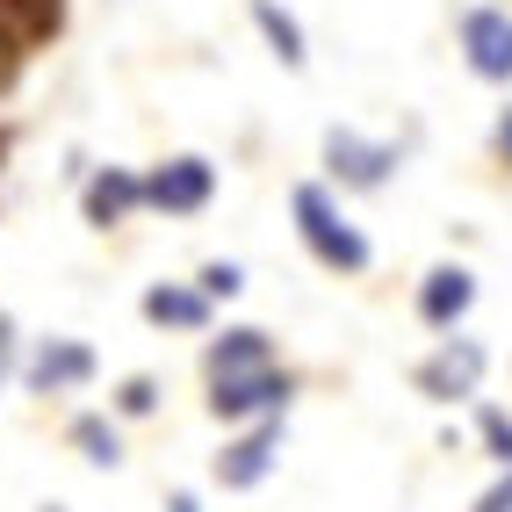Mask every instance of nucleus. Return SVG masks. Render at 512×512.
Instances as JSON below:
<instances>
[{"label":"nucleus","mask_w":512,"mask_h":512,"mask_svg":"<svg viewBox=\"0 0 512 512\" xmlns=\"http://www.w3.org/2000/svg\"><path fill=\"white\" fill-rule=\"evenodd\" d=\"M289 217H296V238H303V253H311L318 267H332V275H368V238H361V224L332 202V188H318V181H296V195H289Z\"/></svg>","instance_id":"f257e3e1"},{"label":"nucleus","mask_w":512,"mask_h":512,"mask_svg":"<svg viewBox=\"0 0 512 512\" xmlns=\"http://www.w3.org/2000/svg\"><path fill=\"white\" fill-rule=\"evenodd\" d=\"M289 397H296V375H289V368H246V375L210 383V419H224V426H260V419H282Z\"/></svg>","instance_id":"f03ea898"},{"label":"nucleus","mask_w":512,"mask_h":512,"mask_svg":"<svg viewBox=\"0 0 512 512\" xmlns=\"http://www.w3.org/2000/svg\"><path fill=\"white\" fill-rule=\"evenodd\" d=\"M318 152H325V174H332L339 188H361V195H375V188L404 166V152H397L390 138H368V130H354V123H332Z\"/></svg>","instance_id":"7ed1b4c3"},{"label":"nucleus","mask_w":512,"mask_h":512,"mask_svg":"<svg viewBox=\"0 0 512 512\" xmlns=\"http://www.w3.org/2000/svg\"><path fill=\"white\" fill-rule=\"evenodd\" d=\"M210 195H217V166L202 152L159 159L145 174V210H159V217H195V210H210Z\"/></svg>","instance_id":"20e7f679"},{"label":"nucleus","mask_w":512,"mask_h":512,"mask_svg":"<svg viewBox=\"0 0 512 512\" xmlns=\"http://www.w3.org/2000/svg\"><path fill=\"white\" fill-rule=\"evenodd\" d=\"M484 368H491V354L476 347V339L448 332V339L419 361V390H426L433 404H469L476 390H484Z\"/></svg>","instance_id":"39448f33"},{"label":"nucleus","mask_w":512,"mask_h":512,"mask_svg":"<svg viewBox=\"0 0 512 512\" xmlns=\"http://www.w3.org/2000/svg\"><path fill=\"white\" fill-rule=\"evenodd\" d=\"M275 462H282V419H260L217 455V484L224 491H260L275 476Z\"/></svg>","instance_id":"423d86ee"},{"label":"nucleus","mask_w":512,"mask_h":512,"mask_svg":"<svg viewBox=\"0 0 512 512\" xmlns=\"http://www.w3.org/2000/svg\"><path fill=\"white\" fill-rule=\"evenodd\" d=\"M462 58L476 80L512 87V15L505 8H469L462 15Z\"/></svg>","instance_id":"0eeeda50"},{"label":"nucleus","mask_w":512,"mask_h":512,"mask_svg":"<svg viewBox=\"0 0 512 512\" xmlns=\"http://www.w3.org/2000/svg\"><path fill=\"white\" fill-rule=\"evenodd\" d=\"M22 383H29V397H73V390L94 383V347H80V339H44V347L22 361Z\"/></svg>","instance_id":"6e6552de"},{"label":"nucleus","mask_w":512,"mask_h":512,"mask_svg":"<svg viewBox=\"0 0 512 512\" xmlns=\"http://www.w3.org/2000/svg\"><path fill=\"white\" fill-rule=\"evenodd\" d=\"M80 210H87L94 231L138 217L145 210V174H130V166H94V174L80 181Z\"/></svg>","instance_id":"1a4fd4ad"},{"label":"nucleus","mask_w":512,"mask_h":512,"mask_svg":"<svg viewBox=\"0 0 512 512\" xmlns=\"http://www.w3.org/2000/svg\"><path fill=\"white\" fill-rule=\"evenodd\" d=\"M469 311H476V275H469V267H462V260L426 267V282H419V318H426L433 332H455Z\"/></svg>","instance_id":"9d476101"},{"label":"nucleus","mask_w":512,"mask_h":512,"mask_svg":"<svg viewBox=\"0 0 512 512\" xmlns=\"http://www.w3.org/2000/svg\"><path fill=\"white\" fill-rule=\"evenodd\" d=\"M246 368H275V339H267L260 325H231L224 339H210V347H202V375H210V383H224V375H246Z\"/></svg>","instance_id":"9b49d317"},{"label":"nucleus","mask_w":512,"mask_h":512,"mask_svg":"<svg viewBox=\"0 0 512 512\" xmlns=\"http://www.w3.org/2000/svg\"><path fill=\"white\" fill-rule=\"evenodd\" d=\"M145 318L166 325V332H202V325H210V296L181 289V282H152L145 289Z\"/></svg>","instance_id":"f8f14e48"},{"label":"nucleus","mask_w":512,"mask_h":512,"mask_svg":"<svg viewBox=\"0 0 512 512\" xmlns=\"http://www.w3.org/2000/svg\"><path fill=\"white\" fill-rule=\"evenodd\" d=\"M253 29L267 37V51H275L289 73H303V58H311V51H303V22H296L289 8H275V0H253Z\"/></svg>","instance_id":"ddd939ff"},{"label":"nucleus","mask_w":512,"mask_h":512,"mask_svg":"<svg viewBox=\"0 0 512 512\" xmlns=\"http://www.w3.org/2000/svg\"><path fill=\"white\" fill-rule=\"evenodd\" d=\"M73 448H80L94 469H116V462H123V433L101 419V412H87V419H73Z\"/></svg>","instance_id":"4468645a"},{"label":"nucleus","mask_w":512,"mask_h":512,"mask_svg":"<svg viewBox=\"0 0 512 512\" xmlns=\"http://www.w3.org/2000/svg\"><path fill=\"white\" fill-rule=\"evenodd\" d=\"M476 433H484V448L498 469H512V419L498 412V404H476Z\"/></svg>","instance_id":"2eb2a0df"},{"label":"nucleus","mask_w":512,"mask_h":512,"mask_svg":"<svg viewBox=\"0 0 512 512\" xmlns=\"http://www.w3.org/2000/svg\"><path fill=\"white\" fill-rule=\"evenodd\" d=\"M195 289L210 296V303H231L238 289H246V267H238V260H210V267L195 275Z\"/></svg>","instance_id":"dca6fc26"},{"label":"nucleus","mask_w":512,"mask_h":512,"mask_svg":"<svg viewBox=\"0 0 512 512\" xmlns=\"http://www.w3.org/2000/svg\"><path fill=\"white\" fill-rule=\"evenodd\" d=\"M152 404H159V383H152V375H130V383L116 390V412H123V419H145Z\"/></svg>","instance_id":"f3484780"},{"label":"nucleus","mask_w":512,"mask_h":512,"mask_svg":"<svg viewBox=\"0 0 512 512\" xmlns=\"http://www.w3.org/2000/svg\"><path fill=\"white\" fill-rule=\"evenodd\" d=\"M15 347H22V339H15V318L0 311V390H8V383H15V368H22V361H15Z\"/></svg>","instance_id":"a211bd4d"},{"label":"nucleus","mask_w":512,"mask_h":512,"mask_svg":"<svg viewBox=\"0 0 512 512\" xmlns=\"http://www.w3.org/2000/svg\"><path fill=\"white\" fill-rule=\"evenodd\" d=\"M476 512H512V469H498V484L476 498Z\"/></svg>","instance_id":"6ab92c4d"},{"label":"nucleus","mask_w":512,"mask_h":512,"mask_svg":"<svg viewBox=\"0 0 512 512\" xmlns=\"http://www.w3.org/2000/svg\"><path fill=\"white\" fill-rule=\"evenodd\" d=\"M491 152L512 166V109H498V123H491Z\"/></svg>","instance_id":"aec40b11"},{"label":"nucleus","mask_w":512,"mask_h":512,"mask_svg":"<svg viewBox=\"0 0 512 512\" xmlns=\"http://www.w3.org/2000/svg\"><path fill=\"white\" fill-rule=\"evenodd\" d=\"M166 512H202V498H195V491H174V498H166Z\"/></svg>","instance_id":"412c9836"},{"label":"nucleus","mask_w":512,"mask_h":512,"mask_svg":"<svg viewBox=\"0 0 512 512\" xmlns=\"http://www.w3.org/2000/svg\"><path fill=\"white\" fill-rule=\"evenodd\" d=\"M0 73H8V44H0Z\"/></svg>","instance_id":"4be33fe9"}]
</instances>
